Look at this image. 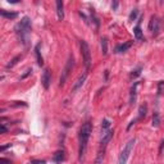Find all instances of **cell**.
Returning <instances> with one entry per match:
<instances>
[{
    "mask_svg": "<svg viewBox=\"0 0 164 164\" xmlns=\"http://www.w3.org/2000/svg\"><path fill=\"white\" fill-rule=\"evenodd\" d=\"M93 132V123L87 120L82 124V127L80 129L78 140H80V147H78V160L84 162L85 160V154L87 150V142L90 138V135Z\"/></svg>",
    "mask_w": 164,
    "mask_h": 164,
    "instance_id": "obj_1",
    "label": "cell"
},
{
    "mask_svg": "<svg viewBox=\"0 0 164 164\" xmlns=\"http://www.w3.org/2000/svg\"><path fill=\"white\" fill-rule=\"evenodd\" d=\"M16 33L18 35L19 40L25 46L28 45V37H30V32H31V21L28 17H23L22 21L16 26Z\"/></svg>",
    "mask_w": 164,
    "mask_h": 164,
    "instance_id": "obj_2",
    "label": "cell"
},
{
    "mask_svg": "<svg viewBox=\"0 0 164 164\" xmlns=\"http://www.w3.org/2000/svg\"><path fill=\"white\" fill-rule=\"evenodd\" d=\"M113 131H108L107 133L103 135V140L100 142V147H99V151H98V156H96V160L95 164H101L105 155V150H107V146H108V142L113 138Z\"/></svg>",
    "mask_w": 164,
    "mask_h": 164,
    "instance_id": "obj_3",
    "label": "cell"
},
{
    "mask_svg": "<svg viewBox=\"0 0 164 164\" xmlns=\"http://www.w3.org/2000/svg\"><path fill=\"white\" fill-rule=\"evenodd\" d=\"M80 47H81V54H82V59H84V64L86 67V71L90 69V65H91V51H90V47L87 45V42L81 40L80 41Z\"/></svg>",
    "mask_w": 164,
    "mask_h": 164,
    "instance_id": "obj_4",
    "label": "cell"
},
{
    "mask_svg": "<svg viewBox=\"0 0 164 164\" xmlns=\"http://www.w3.org/2000/svg\"><path fill=\"white\" fill-rule=\"evenodd\" d=\"M133 146H135V138H131V140H129V141L126 144V146L123 147L122 153H120L119 159H118V164H126V163H127L128 158H129V155H131V153H132Z\"/></svg>",
    "mask_w": 164,
    "mask_h": 164,
    "instance_id": "obj_5",
    "label": "cell"
},
{
    "mask_svg": "<svg viewBox=\"0 0 164 164\" xmlns=\"http://www.w3.org/2000/svg\"><path fill=\"white\" fill-rule=\"evenodd\" d=\"M73 67H74V56L71 54V55L68 56V60H67V64H65L64 69H63V73H62V76H60V82H59V85H60V86H63V85L65 84L67 77L69 76L71 71L73 69Z\"/></svg>",
    "mask_w": 164,
    "mask_h": 164,
    "instance_id": "obj_6",
    "label": "cell"
},
{
    "mask_svg": "<svg viewBox=\"0 0 164 164\" xmlns=\"http://www.w3.org/2000/svg\"><path fill=\"white\" fill-rule=\"evenodd\" d=\"M160 27H162V19L158 16H153L150 22H149V31L151 32L153 36H158L160 32Z\"/></svg>",
    "mask_w": 164,
    "mask_h": 164,
    "instance_id": "obj_7",
    "label": "cell"
},
{
    "mask_svg": "<svg viewBox=\"0 0 164 164\" xmlns=\"http://www.w3.org/2000/svg\"><path fill=\"white\" fill-rule=\"evenodd\" d=\"M41 82H42V86L44 89L47 90L50 87V84H51V74H50V71L45 68L44 72H42V76H41Z\"/></svg>",
    "mask_w": 164,
    "mask_h": 164,
    "instance_id": "obj_8",
    "label": "cell"
},
{
    "mask_svg": "<svg viewBox=\"0 0 164 164\" xmlns=\"http://www.w3.org/2000/svg\"><path fill=\"white\" fill-rule=\"evenodd\" d=\"M87 72L89 71H86L84 74H81L80 77H78V80L76 81V84L73 85V87H72V93H76L77 90H78L80 87H82V85L85 84V81H86V78H87Z\"/></svg>",
    "mask_w": 164,
    "mask_h": 164,
    "instance_id": "obj_9",
    "label": "cell"
},
{
    "mask_svg": "<svg viewBox=\"0 0 164 164\" xmlns=\"http://www.w3.org/2000/svg\"><path fill=\"white\" fill-rule=\"evenodd\" d=\"M137 86H138V82H135L132 89H131V94H129V105H135L136 103V99H137Z\"/></svg>",
    "mask_w": 164,
    "mask_h": 164,
    "instance_id": "obj_10",
    "label": "cell"
},
{
    "mask_svg": "<svg viewBox=\"0 0 164 164\" xmlns=\"http://www.w3.org/2000/svg\"><path fill=\"white\" fill-rule=\"evenodd\" d=\"M56 14H58V18H59V21L64 18V11H63V2H60V0H58L56 2Z\"/></svg>",
    "mask_w": 164,
    "mask_h": 164,
    "instance_id": "obj_11",
    "label": "cell"
},
{
    "mask_svg": "<svg viewBox=\"0 0 164 164\" xmlns=\"http://www.w3.org/2000/svg\"><path fill=\"white\" fill-rule=\"evenodd\" d=\"M131 46H132V41H128V42H126V44H120V45H118L117 47H115V53H124V51H127Z\"/></svg>",
    "mask_w": 164,
    "mask_h": 164,
    "instance_id": "obj_12",
    "label": "cell"
},
{
    "mask_svg": "<svg viewBox=\"0 0 164 164\" xmlns=\"http://www.w3.org/2000/svg\"><path fill=\"white\" fill-rule=\"evenodd\" d=\"M0 16L4 17V18H7V19H14V18L18 17V13H16V12H7V11H4V9H2V11H0Z\"/></svg>",
    "mask_w": 164,
    "mask_h": 164,
    "instance_id": "obj_13",
    "label": "cell"
},
{
    "mask_svg": "<svg viewBox=\"0 0 164 164\" xmlns=\"http://www.w3.org/2000/svg\"><path fill=\"white\" fill-rule=\"evenodd\" d=\"M35 54H36V59H37V64L42 67L44 65V59H42V55H41V51H40V45H36L35 47Z\"/></svg>",
    "mask_w": 164,
    "mask_h": 164,
    "instance_id": "obj_14",
    "label": "cell"
},
{
    "mask_svg": "<svg viewBox=\"0 0 164 164\" xmlns=\"http://www.w3.org/2000/svg\"><path fill=\"white\" fill-rule=\"evenodd\" d=\"M53 160L56 162V163H60L64 160V151L63 150H58L54 155H53Z\"/></svg>",
    "mask_w": 164,
    "mask_h": 164,
    "instance_id": "obj_15",
    "label": "cell"
},
{
    "mask_svg": "<svg viewBox=\"0 0 164 164\" xmlns=\"http://www.w3.org/2000/svg\"><path fill=\"white\" fill-rule=\"evenodd\" d=\"M146 113H147V104L144 103L140 105V108H138V118L141 119L144 117H146Z\"/></svg>",
    "mask_w": 164,
    "mask_h": 164,
    "instance_id": "obj_16",
    "label": "cell"
},
{
    "mask_svg": "<svg viewBox=\"0 0 164 164\" xmlns=\"http://www.w3.org/2000/svg\"><path fill=\"white\" fill-rule=\"evenodd\" d=\"M133 33H135V37H136V40H142L144 38V35H142V30L140 26H136L133 28Z\"/></svg>",
    "mask_w": 164,
    "mask_h": 164,
    "instance_id": "obj_17",
    "label": "cell"
},
{
    "mask_svg": "<svg viewBox=\"0 0 164 164\" xmlns=\"http://www.w3.org/2000/svg\"><path fill=\"white\" fill-rule=\"evenodd\" d=\"M21 58H22V55H17V56H14L13 59H12V60H11V62H9V63L7 64V69H9V68H13V67L16 65L19 60H21Z\"/></svg>",
    "mask_w": 164,
    "mask_h": 164,
    "instance_id": "obj_18",
    "label": "cell"
},
{
    "mask_svg": "<svg viewBox=\"0 0 164 164\" xmlns=\"http://www.w3.org/2000/svg\"><path fill=\"white\" fill-rule=\"evenodd\" d=\"M101 51H103V55L108 54V40L107 38H101Z\"/></svg>",
    "mask_w": 164,
    "mask_h": 164,
    "instance_id": "obj_19",
    "label": "cell"
},
{
    "mask_svg": "<svg viewBox=\"0 0 164 164\" xmlns=\"http://www.w3.org/2000/svg\"><path fill=\"white\" fill-rule=\"evenodd\" d=\"M153 127H159V124H160V117H159V113L158 112H155L154 113V115H153Z\"/></svg>",
    "mask_w": 164,
    "mask_h": 164,
    "instance_id": "obj_20",
    "label": "cell"
},
{
    "mask_svg": "<svg viewBox=\"0 0 164 164\" xmlns=\"http://www.w3.org/2000/svg\"><path fill=\"white\" fill-rule=\"evenodd\" d=\"M141 71H142V67H138V68L135 69L132 73H131V78H136L137 76H140V73H141Z\"/></svg>",
    "mask_w": 164,
    "mask_h": 164,
    "instance_id": "obj_21",
    "label": "cell"
},
{
    "mask_svg": "<svg viewBox=\"0 0 164 164\" xmlns=\"http://www.w3.org/2000/svg\"><path fill=\"white\" fill-rule=\"evenodd\" d=\"M137 14H138V9H133V11L131 12V14H129V21H135L136 19V17H137Z\"/></svg>",
    "mask_w": 164,
    "mask_h": 164,
    "instance_id": "obj_22",
    "label": "cell"
},
{
    "mask_svg": "<svg viewBox=\"0 0 164 164\" xmlns=\"http://www.w3.org/2000/svg\"><path fill=\"white\" fill-rule=\"evenodd\" d=\"M109 126H110V122L108 119H104L103 120V124H101V129H103V131H107V129L109 128Z\"/></svg>",
    "mask_w": 164,
    "mask_h": 164,
    "instance_id": "obj_23",
    "label": "cell"
},
{
    "mask_svg": "<svg viewBox=\"0 0 164 164\" xmlns=\"http://www.w3.org/2000/svg\"><path fill=\"white\" fill-rule=\"evenodd\" d=\"M13 107H27V104L25 101H16V103L13 104Z\"/></svg>",
    "mask_w": 164,
    "mask_h": 164,
    "instance_id": "obj_24",
    "label": "cell"
},
{
    "mask_svg": "<svg viewBox=\"0 0 164 164\" xmlns=\"http://www.w3.org/2000/svg\"><path fill=\"white\" fill-rule=\"evenodd\" d=\"M163 85H164V82H163V81H160V82H159V86H158V95H160V94H162Z\"/></svg>",
    "mask_w": 164,
    "mask_h": 164,
    "instance_id": "obj_25",
    "label": "cell"
},
{
    "mask_svg": "<svg viewBox=\"0 0 164 164\" xmlns=\"http://www.w3.org/2000/svg\"><path fill=\"white\" fill-rule=\"evenodd\" d=\"M12 162L9 160V159H5V158H2L0 159V164H11Z\"/></svg>",
    "mask_w": 164,
    "mask_h": 164,
    "instance_id": "obj_26",
    "label": "cell"
},
{
    "mask_svg": "<svg viewBox=\"0 0 164 164\" xmlns=\"http://www.w3.org/2000/svg\"><path fill=\"white\" fill-rule=\"evenodd\" d=\"M31 164H46V162L45 160H31Z\"/></svg>",
    "mask_w": 164,
    "mask_h": 164,
    "instance_id": "obj_27",
    "label": "cell"
},
{
    "mask_svg": "<svg viewBox=\"0 0 164 164\" xmlns=\"http://www.w3.org/2000/svg\"><path fill=\"white\" fill-rule=\"evenodd\" d=\"M31 73H32V68H30V69H27V72H26V73H25V74H23V76L21 77V78H22V80H23V78H26V77H27L28 74H31Z\"/></svg>",
    "mask_w": 164,
    "mask_h": 164,
    "instance_id": "obj_28",
    "label": "cell"
},
{
    "mask_svg": "<svg viewBox=\"0 0 164 164\" xmlns=\"http://www.w3.org/2000/svg\"><path fill=\"white\" fill-rule=\"evenodd\" d=\"M8 131V128L5 127V124H4V123H2V133H5Z\"/></svg>",
    "mask_w": 164,
    "mask_h": 164,
    "instance_id": "obj_29",
    "label": "cell"
},
{
    "mask_svg": "<svg viewBox=\"0 0 164 164\" xmlns=\"http://www.w3.org/2000/svg\"><path fill=\"white\" fill-rule=\"evenodd\" d=\"M163 149H164V140H163V141H162V144H160V147H159V153H163Z\"/></svg>",
    "mask_w": 164,
    "mask_h": 164,
    "instance_id": "obj_30",
    "label": "cell"
},
{
    "mask_svg": "<svg viewBox=\"0 0 164 164\" xmlns=\"http://www.w3.org/2000/svg\"><path fill=\"white\" fill-rule=\"evenodd\" d=\"M8 147H11V144H8V145H5V146H2L0 151H4V150H5V149H8Z\"/></svg>",
    "mask_w": 164,
    "mask_h": 164,
    "instance_id": "obj_31",
    "label": "cell"
},
{
    "mask_svg": "<svg viewBox=\"0 0 164 164\" xmlns=\"http://www.w3.org/2000/svg\"><path fill=\"white\" fill-rule=\"evenodd\" d=\"M135 123H136V119H133V120H132V122H131V123H129V124H128V127H127V129H129V128H131V127L133 126V124H135Z\"/></svg>",
    "mask_w": 164,
    "mask_h": 164,
    "instance_id": "obj_32",
    "label": "cell"
},
{
    "mask_svg": "<svg viewBox=\"0 0 164 164\" xmlns=\"http://www.w3.org/2000/svg\"><path fill=\"white\" fill-rule=\"evenodd\" d=\"M117 7H118V3H117V2H114V3L112 4V8H113V9H117Z\"/></svg>",
    "mask_w": 164,
    "mask_h": 164,
    "instance_id": "obj_33",
    "label": "cell"
}]
</instances>
